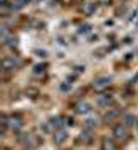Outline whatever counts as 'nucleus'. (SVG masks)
Returning <instances> with one entry per match:
<instances>
[{
  "label": "nucleus",
  "mask_w": 138,
  "mask_h": 150,
  "mask_svg": "<svg viewBox=\"0 0 138 150\" xmlns=\"http://www.w3.org/2000/svg\"><path fill=\"white\" fill-rule=\"evenodd\" d=\"M95 9H97V4H92V2H86V4H83V14L92 16L93 12H95Z\"/></svg>",
  "instance_id": "2eb2a0df"
},
{
  "label": "nucleus",
  "mask_w": 138,
  "mask_h": 150,
  "mask_svg": "<svg viewBox=\"0 0 138 150\" xmlns=\"http://www.w3.org/2000/svg\"><path fill=\"white\" fill-rule=\"evenodd\" d=\"M74 110H76V114H79V116H83V114H90L92 105L88 104V102H78V104L74 105Z\"/></svg>",
  "instance_id": "1a4fd4ad"
},
{
  "label": "nucleus",
  "mask_w": 138,
  "mask_h": 150,
  "mask_svg": "<svg viewBox=\"0 0 138 150\" xmlns=\"http://www.w3.org/2000/svg\"><path fill=\"white\" fill-rule=\"evenodd\" d=\"M7 124H9V129H12V131H19L21 128H23V124H24V121L21 116H7Z\"/></svg>",
  "instance_id": "20e7f679"
},
{
  "label": "nucleus",
  "mask_w": 138,
  "mask_h": 150,
  "mask_svg": "<svg viewBox=\"0 0 138 150\" xmlns=\"http://www.w3.org/2000/svg\"><path fill=\"white\" fill-rule=\"evenodd\" d=\"M112 136L117 142H126V140H130V128L126 124H117L112 129Z\"/></svg>",
  "instance_id": "f03ea898"
},
{
  "label": "nucleus",
  "mask_w": 138,
  "mask_h": 150,
  "mask_svg": "<svg viewBox=\"0 0 138 150\" xmlns=\"http://www.w3.org/2000/svg\"><path fill=\"white\" fill-rule=\"evenodd\" d=\"M93 138H95V135H93V129H86L85 128V131L79 135V142H83V143H93Z\"/></svg>",
  "instance_id": "9b49d317"
},
{
  "label": "nucleus",
  "mask_w": 138,
  "mask_h": 150,
  "mask_svg": "<svg viewBox=\"0 0 138 150\" xmlns=\"http://www.w3.org/2000/svg\"><path fill=\"white\" fill-rule=\"evenodd\" d=\"M47 124H48V128H50V129L57 131V129H62V128L66 126V119L61 117V116H55V117H50Z\"/></svg>",
  "instance_id": "423d86ee"
},
{
  "label": "nucleus",
  "mask_w": 138,
  "mask_h": 150,
  "mask_svg": "<svg viewBox=\"0 0 138 150\" xmlns=\"http://www.w3.org/2000/svg\"><path fill=\"white\" fill-rule=\"evenodd\" d=\"M110 85H112V79H110V78H107V76L97 78V79L93 81V88H95L97 91H104V90H107Z\"/></svg>",
  "instance_id": "39448f33"
},
{
  "label": "nucleus",
  "mask_w": 138,
  "mask_h": 150,
  "mask_svg": "<svg viewBox=\"0 0 138 150\" xmlns=\"http://www.w3.org/2000/svg\"><path fill=\"white\" fill-rule=\"evenodd\" d=\"M119 116H121V110H119V109L107 110V112L104 114V122H105V124H110V122H114V121L117 119Z\"/></svg>",
  "instance_id": "0eeeda50"
},
{
  "label": "nucleus",
  "mask_w": 138,
  "mask_h": 150,
  "mask_svg": "<svg viewBox=\"0 0 138 150\" xmlns=\"http://www.w3.org/2000/svg\"><path fill=\"white\" fill-rule=\"evenodd\" d=\"M61 90L62 91H69V90H71V83H62V85H61Z\"/></svg>",
  "instance_id": "aec40b11"
},
{
  "label": "nucleus",
  "mask_w": 138,
  "mask_h": 150,
  "mask_svg": "<svg viewBox=\"0 0 138 150\" xmlns=\"http://www.w3.org/2000/svg\"><path fill=\"white\" fill-rule=\"evenodd\" d=\"M26 95H31V98H35V97L38 95V90H35V88H30V90H26Z\"/></svg>",
  "instance_id": "6ab92c4d"
},
{
  "label": "nucleus",
  "mask_w": 138,
  "mask_h": 150,
  "mask_svg": "<svg viewBox=\"0 0 138 150\" xmlns=\"http://www.w3.org/2000/svg\"><path fill=\"white\" fill-rule=\"evenodd\" d=\"M137 131H138V122H137Z\"/></svg>",
  "instance_id": "4be33fe9"
},
{
  "label": "nucleus",
  "mask_w": 138,
  "mask_h": 150,
  "mask_svg": "<svg viewBox=\"0 0 138 150\" xmlns=\"http://www.w3.org/2000/svg\"><path fill=\"white\" fill-rule=\"evenodd\" d=\"M97 104L100 105V107H110V105L114 104V98H112V95L102 93V95L97 98Z\"/></svg>",
  "instance_id": "9d476101"
},
{
  "label": "nucleus",
  "mask_w": 138,
  "mask_h": 150,
  "mask_svg": "<svg viewBox=\"0 0 138 150\" xmlns=\"http://www.w3.org/2000/svg\"><path fill=\"white\" fill-rule=\"evenodd\" d=\"M137 122H138V119L133 116V114H124L123 124H126L128 128H131V126H137Z\"/></svg>",
  "instance_id": "ddd939ff"
},
{
  "label": "nucleus",
  "mask_w": 138,
  "mask_h": 150,
  "mask_svg": "<svg viewBox=\"0 0 138 150\" xmlns=\"http://www.w3.org/2000/svg\"><path fill=\"white\" fill-rule=\"evenodd\" d=\"M17 142H19L24 149H36V147H40V143H42V140H40L38 136L31 135V133L21 135L19 138H17Z\"/></svg>",
  "instance_id": "f257e3e1"
},
{
  "label": "nucleus",
  "mask_w": 138,
  "mask_h": 150,
  "mask_svg": "<svg viewBox=\"0 0 138 150\" xmlns=\"http://www.w3.org/2000/svg\"><path fill=\"white\" fill-rule=\"evenodd\" d=\"M45 73H47V64H38V66H35V69H33V76H35V78H42Z\"/></svg>",
  "instance_id": "4468645a"
},
{
  "label": "nucleus",
  "mask_w": 138,
  "mask_h": 150,
  "mask_svg": "<svg viewBox=\"0 0 138 150\" xmlns=\"http://www.w3.org/2000/svg\"><path fill=\"white\" fill-rule=\"evenodd\" d=\"M23 67V60L19 57H4V71H17Z\"/></svg>",
  "instance_id": "7ed1b4c3"
},
{
  "label": "nucleus",
  "mask_w": 138,
  "mask_h": 150,
  "mask_svg": "<svg viewBox=\"0 0 138 150\" xmlns=\"http://www.w3.org/2000/svg\"><path fill=\"white\" fill-rule=\"evenodd\" d=\"M88 31H90V26H88V24H85V26L79 28V33H81V35H83V33H88Z\"/></svg>",
  "instance_id": "412c9836"
},
{
  "label": "nucleus",
  "mask_w": 138,
  "mask_h": 150,
  "mask_svg": "<svg viewBox=\"0 0 138 150\" xmlns=\"http://www.w3.org/2000/svg\"><path fill=\"white\" fill-rule=\"evenodd\" d=\"M4 45L9 47L11 50H14V48H17V38H16V36H9V38L4 42Z\"/></svg>",
  "instance_id": "f3484780"
},
{
  "label": "nucleus",
  "mask_w": 138,
  "mask_h": 150,
  "mask_svg": "<svg viewBox=\"0 0 138 150\" xmlns=\"http://www.w3.org/2000/svg\"><path fill=\"white\" fill-rule=\"evenodd\" d=\"M102 150H116V145H114V142H112L109 136H105V138L102 140Z\"/></svg>",
  "instance_id": "dca6fc26"
},
{
  "label": "nucleus",
  "mask_w": 138,
  "mask_h": 150,
  "mask_svg": "<svg viewBox=\"0 0 138 150\" xmlns=\"http://www.w3.org/2000/svg\"><path fill=\"white\" fill-rule=\"evenodd\" d=\"M0 30H2V43H4V42L9 38V28H7L5 24H2V26H0Z\"/></svg>",
  "instance_id": "a211bd4d"
},
{
  "label": "nucleus",
  "mask_w": 138,
  "mask_h": 150,
  "mask_svg": "<svg viewBox=\"0 0 138 150\" xmlns=\"http://www.w3.org/2000/svg\"><path fill=\"white\" fill-rule=\"evenodd\" d=\"M66 140H67V131L62 128V129H57V131H54V143L55 145H62V143H66Z\"/></svg>",
  "instance_id": "6e6552de"
},
{
  "label": "nucleus",
  "mask_w": 138,
  "mask_h": 150,
  "mask_svg": "<svg viewBox=\"0 0 138 150\" xmlns=\"http://www.w3.org/2000/svg\"><path fill=\"white\" fill-rule=\"evenodd\" d=\"M137 26H138V21H137Z\"/></svg>",
  "instance_id": "5701e85b"
},
{
  "label": "nucleus",
  "mask_w": 138,
  "mask_h": 150,
  "mask_svg": "<svg viewBox=\"0 0 138 150\" xmlns=\"http://www.w3.org/2000/svg\"><path fill=\"white\" fill-rule=\"evenodd\" d=\"M83 126H85L86 129H97L98 119H97V117H86V119L83 121Z\"/></svg>",
  "instance_id": "f8f14e48"
}]
</instances>
